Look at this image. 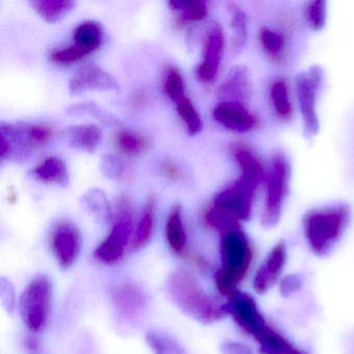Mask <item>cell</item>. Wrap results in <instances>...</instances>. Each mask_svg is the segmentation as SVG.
Here are the masks:
<instances>
[{
	"label": "cell",
	"mask_w": 354,
	"mask_h": 354,
	"mask_svg": "<svg viewBox=\"0 0 354 354\" xmlns=\"http://www.w3.org/2000/svg\"><path fill=\"white\" fill-rule=\"evenodd\" d=\"M227 306L229 315L258 343L263 354H306L266 322L250 294L235 292Z\"/></svg>",
	"instance_id": "1"
},
{
	"label": "cell",
	"mask_w": 354,
	"mask_h": 354,
	"mask_svg": "<svg viewBox=\"0 0 354 354\" xmlns=\"http://www.w3.org/2000/svg\"><path fill=\"white\" fill-rule=\"evenodd\" d=\"M167 291L184 314L203 324H211L229 315L227 304H219L205 291L194 274L184 269H177L169 274Z\"/></svg>",
	"instance_id": "2"
},
{
	"label": "cell",
	"mask_w": 354,
	"mask_h": 354,
	"mask_svg": "<svg viewBox=\"0 0 354 354\" xmlns=\"http://www.w3.org/2000/svg\"><path fill=\"white\" fill-rule=\"evenodd\" d=\"M351 219V208L337 204L314 209L302 219L304 237L310 250L319 257L326 256L345 233Z\"/></svg>",
	"instance_id": "3"
},
{
	"label": "cell",
	"mask_w": 354,
	"mask_h": 354,
	"mask_svg": "<svg viewBox=\"0 0 354 354\" xmlns=\"http://www.w3.org/2000/svg\"><path fill=\"white\" fill-rule=\"evenodd\" d=\"M252 248L240 227L221 234V268L215 273V286L219 293L231 297L246 277L252 262Z\"/></svg>",
	"instance_id": "4"
},
{
	"label": "cell",
	"mask_w": 354,
	"mask_h": 354,
	"mask_svg": "<svg viewBox=\"0 0 354 354\" xmlns=\"http://www.w3.org/2000/svg\"><path fill=\"white\" fill-rule=\"evenodd\" d=\"M291 181V165L283 153L273 155L267 176L266 198L261 223L270 229L281 219Z\"/></svg>",
	"instance_id": "5"
},
{
	"label": "cell",
	"mask_w": 354,
	"mask_h": 354,
	"mask_svg": "<svg viewBox=\"0 0 354 354\" xmlns=\"http://www.w3.org/2000/svg\"><path fill=\"white\" fill-rule=\"evenodd\" d=\"M133 214L129 198L121 196L117 205L111 233L97 246L94 258L106 265H115L123 259L126 248L133 239Z\"/></svg>",
	"instance_id": "6"
},
{
	"label": "cell",
	"mask_w": 354,
	"mask_h": 354,
	"mask_svg": "<svg viewBox=\"0 0 354 354\" xmlns=\"http://www.w3.org/2000/svg\"><path fill=\"white\" fill-rule=\"evenodd\" d=\"M53 301V283L48 277L37 275L26 286L19 301L20 315L32 333H40L46 327Z\"/></svg>",
	"instance_id": "7"
},
{
	"label": "cell",
	"mask_w": 354,
	"mask_h": 354,
	"mask_svg": "<svg viewBox=\"0 0 354 354\" xmlns=\"http://www.w3.org/2000/svg\"><path fill=\"white\" fill-rule=\"evenodd\" d=\"M322 82L323 71L319 66H312L295 78L296 95L306 138H314L320 130L317 98Z\"/></svg>",
	"instance_id": "8"
},
{
	"label": "cell",
	"mask_w": 354,
	"mask_h": 354,
	"mask_svg": "<svg viewBox=\"0 0 354 354\" xmlns=\"http://www.w3.org/2000/svg\"><path fill=\"white\" fill-rule=\"evenodd\" d=\"M256 189L239 177L215 196L212 206L239 223L248 221L252 217Z\"/></svg>",
	"instance_id": "9"
},
{
	"label": "cell",
	"mask_w": 354,
	"mask_h": 354,
	"mask_svg": "<svg viewBox=\"0 0 354 354\" xmlns=\"http://www.w3.org/2000/svg\"><path fill=\"white\" fill-rule=\"evenodd\" d=\"M1 138V158L3 160H26L36 145L30 136L28 124H3L0 127Z\"/></svg>",
	"instance_id": "10"
},
{
	"label": "cell",
	"mask_w": 354,
	"mask_h": 354,
	"mask_svg": "<svg viewBox=\"0 0 354 354\" xmlns=\"http://www.w3.org/2000/svg\"><path fill=\"white\" fill-rule=\"evenodd\" d=\"M225 49V36L223 28L216 22H212L205 36L203 61L196 67V73L202 82H212L218 73L219 66Z\"/></svg>",
	"instance_id": "11"
},
{
	"label": "cell",
	"mask_w": 354,
	"mask_h": 354,
	"mask_svg": "<svg viewBox=\"0 0 354 354\" xmlns=\"http://www.w3.org/2000/svg\"><path fill=\"white\" fill-rule=\"evenodd\" d=\"M51 248L62 268L71 267L77 260L82 250V235L73 223H57L51 236Z\"/></svg>",
	"instance_id": "12"
},
{
	"label": "cell",
	"mask_w": 354,
	"mask_h": 354,
	"mask_svg": "<svg viewBox=\"0 0 354 354\" xmlns=\"http://www.w3.org/2000/svg\"><path fill=\"white\" fill-rule=\"evenodd\" d=\"M69 91L72 95H80L88 91H113L119 92L120 86L117 80L106 71L88 64L80 68L69 82Z\"/></svg>",
	"instance_id": "13"
},
{
	"label": "cell",
	"mask_w": 354,
	"mask_h": 354,
	"mask_svg": "<svg viewBox=\"0 0 354 354\" xmlns=\"http://www.w3.org/2000/svg\"><path fill=\"white\" fill-rule=\"evenodd\" d=\"M287 246L283 241L273 246L254 275V285L257 293L264 294L277 285L287 263Z\"/></svg>",
	"instance_id": "14"
},
{
	"label": "cell",
	"mask_w": 354,
	"mask_h": 354,
	"mask_svg": "<svg viewBox=\"0 0 354 354\" xmlns=\"http://www.w3.org/2000/svg\"><path fill=\"white\" fill-rule=\"evenodd\" d=\"M213 118L223 127L237 133L250 131L254 126V115L241 103H219L213 111Z\"/></svg>",
	"instance_id": "15"
},
{
	"label": "cell",
	"mask_w": 354,
	"mask_h": 354,
	"mask_svg": "<svg viewBox=\"0 0 354 354\" xmlns=\"http://www.w3.org/2000/svg\"><path fill=\"white\" fill-rule=\"evenodd\" d=\"M113 306L126 317H136L147 304V296L136 283H124L117 286L111 294Z\"/></svg>",
	"instance_id": "16"
},
{
	"label": "cell",
	"mask_w": 354,
	"mask_h": 354,
	"mask_svg": "<svg viewBox=\"0 0 354 354\" xmlns=\"http://www.w3.org/2000/svg\"><path fill=\"white\" fill-rule=\"evenodd\" d=\"M250 92V78L248 69L243 66H236L227 73L219 88L218 95L223 102H240Z\"/></svg>",
	"instance_id": "17"
},
{
	"label": "cell",
	"mask_w": 354,
	"mask_h": 354,
	"mask_svg": "<svg viewBox=\"0 0 354 354\" xmlns=\"http://www.w3.org/2000/svg\"><path fill=\"white\" fill-rule=\"evenodd\" d=\"M66 138L72 148L94 153L102 140V130L96 125L72 126L66 130Z\"/></svg>",
	"instance_id": "18"
},
{
	"label": "cell",
	"mask_w": 354,
	"mask_h": 354,
	"mask_svg": "<svg viewBox=\"0 0 354 354\" xmlns=\"http://www.w3.org/2000/svg\"><path fill=\"white\" fill-rule=\"evenodd\" d=\"M233 155L241 171L240 178L258 188L264 178V169L260 161L252 154V151L243 146L234 147Z\"/></svg>",
	"instance_id": "19"
},
{
	"label": "cell",
	"mask_w": 354,
	"mask_h": 354,
	"mask_svg": "<svg viewBox=\"0 0 354 354\" xmlns=\"http://www.w3.org/2000/svg\"><path fill=\"white\" fill-rule=\"evenodd\" d=\"M102 26L96 21H86L80 24L74 32V46L84 55H91L102 44Z\"/></svg>",
	"instance_id": "20"
},
{
	"label": "cell",
	"mask_w": 354,
	"mask_h": 354,
	"mask_svg": "<svg viewBox=\"0 0 354 354\" xmlns=\"http://www.w3.org/2000/svg\"><path fill=\"white\" fill-rule=\"evenodd\" d=\"M32 175L39 181L66 187L69 184L67 167L62 159L48 157L32 169Z\"/></svg>",
	"instance_id": "21"
},
{
	"label": "cell",
	"mask_w": 354,
	"mask_h": 354,
	"mask_svg": "<svg viewBox=\"0 0 354 354\" xmlns=\"http://www.w3.org/2000/svg\"><path fill=\"white\" fill-rule=\"evenodd\" d=\"M165 238L169 248L176 254H182L185 252L187 236L182 221L181 208L178 205L171 209L167 217Z\"/></svg>",
	"instance_id": "22"
},
{
	"label": "cell",
	"mask_w": 354,
	"mask_h": 354,
	"mask_svg": "<svg viewBox=\"0 0 354 354\" xmlns=\"http://www.w3.org/2000/svg\"><path fill=\"white\" fill-rule=\"evenodd\" d=\"M155 200L153 198H149L145 205L142 216L138 221V227L134 232L133 239H132V248L138 250L145 248L150 242L155 230Z\"/></svg>",
	"instance_id": "23"
},
{
	"label": "cell",
	"mask_w": 354,
	"mask_h": 354,
	"mask_svg": "<svg viewBox=\"0 0 354 354\" xmlns=\"http://www.w3.org/2000/svg\"><path fill=\"white\" fill-rule=\"evenodd\" d=\"M32 6L48 24H57L73 10L75 3L69 0H35Z\"/></svg>",
	"instance_id": "24"
},
{
	"label": "cell",
	"mask_w": 354,
	"mask_h": 354,
	"mask_svg": "<svg viewBox=\"0 0 354 354\" xmlns=\"http://www.w3.org/2000/svg\"><path fill=\"white\" fill-rule=\"evenodd\" d=\"M66 113L70 115H88L106 126H118L121 124L118 118L111 115L109 111H105L103 107L97 105L96 103H77V104H73L68 107Z\"/></svg>",
	"instance_id": "25"
},
{
	"label": "cell",
	"mask_w": 354,
	"mask_h": 354,
	"mask_svg": "<svg viewBox=\"0 0 354 354\" xmlns=\"http://www.w3.org/2000/svg\"><path fill=\"white\" fill-rule=\"evenodd\" d=\"M146 339L154 354H186L183 346L165 333L151 330L147 333Z\"/></svg>",
	"instance_id": "26"
},
{
	"label": "cell",
	"mask_w": 354,
	"mask_h": 354,
	"mask_svg": "<svg viewBox=\"0 0 354 354\" xmlns=\"http://www.w3.org/2000/svg\"><path fill=\"white\" fill-rule=\"evenodd\" d=\"M175 103L177 105L178 113L185 124L188 133L190 136H196V134L201 133L204 124L201 119L200 113L196 111V107L192 104V100L185 95Z\"/></svg>",
	"instance_id": "27"
},
{
	"label": "cell",
	"mask_w": 354,
	"mask_h": 354,
	"mask_svg": "<svg viewBox=\"0 0 354 354\" xmlns=\"http://www.w3.org/2000/svg\"><path fill=\"white\" fill-rule=\"evenodd\" d=\"M169 5L174 11L179 12L183 21H200V20L204 19L208 13L205 1L171 0Z\"/></svg>",
	"instance_id": "28"
},
{
	"label": "cell",
	"mask_w": 354,
	"mask_h": 354,
	"mask_svg": "<svg viewBox=\"0 0 354 354\" xmlns=\"http://www.w3.org/2000/svg\"><path fill=\"white\" fill-rule=\"evenodd\" d=\"M230 14H231V26L234 32V46L236 50L243 48L248 40V21L246 15L237 5L229 3Z\"/></svg>",
	"instance_id": "29"
},
{
	"label": "cell",
	"mask_w": 354,
	"mask_h": 354,
	"mask_svg": "<svg viewBox=\"0 0 354 354\" xmlns=\"http://www.w3.org/2000/svg\"><path fill=\"white\" fill-rule=\"evenodd\" d=\"M270 96L277 115L283 119L289 118L292 113V105L290 102L287 86L283 80L273 82L270 88Z\"/></svg>",
	"instance_id": "30"
},
{
	"label": "cell",
	"mask_w": 354,
	"mask_h": 354,
	"mask_svg": "<svg viewBox=\"0 0 354 354\" xmlns=\"http://www.w3.org/2000/svg\"><path fill=\"white\" fill-rule=\"evenodd\" d=\"M306 18L308 26L315 32H321L326 26L327 3L323 0H315L308 3Z\"/></svg>",
	"instance_id": "31"
},
{
	"label": "cell",
	"mask_w": 354,
	"mask_h": 354,
	"mask_svg": "<svg viewBox=\"0 0 354 354\" xmlns=\"http://www.w3.org/2000/svg\"><path fill=\"white\" fill-rule=\"evenodd\" d=\"M165 93L174 103L185 96V84L181 73L176 68H169L165 75Z\"/></svg>",
	"instance_id": "32"
},
{
	"label": "cell",
	"mask_w": 354,
	"mask_h": 354,
	"mask_svg": "<svg viewBox=\"0 0 354 354\" xmlns=\"http://www.w3.org/2000/svg\"><path fill=\"white\" fill-rule=\"evenodd\" d=\"M117 144L118 148L125 154L136 155L144 150L147 142L134 132L121 131L118 134Z\"/></svg>",
	"instance_id": "33"
},
{
	"label": "cell",
	"mask_w": 354,
	"mask_h": 354,
	"mask_svg": "<svg viewBox=\"0 0 354 354\" xmlns=\"http://www.w3.org/2000/svg\"><path fill=\"white\" fill-rule=\"evenodd\" d=\"M260 40L263 48L271 57H277L285 48V40L283 36L268 28H263L261 30Z\"/></svg>",
	"instance_id": "34"
},
{
	"label": "cell",
	"mask_w": 354,
	"mask_h": 354,
	"mask_svg": "<svg viewBox=\"0 0 354 354\" xmlns=\"http://www.w3.org/2000/svg\"><path fill=\"white\" fill-rule=\"evenodd\" d=\"M101 171L105 177L113 180H120L124 177L125 165L119 157L107 155L101 162Z\"/></svg>",
	"instance_id": "35"
},
{
	"label": "cell",
	"mask_w": 354,
	"mask_h": 354,
	"mask_svg": "<svg viewBox=\"0 0 354 354\" xmlns=\"http://www.w3.org/2000/svg\"><path fill=\"white\" fill-rule=\"evenodd\" d=\"M84 203L91 208V210L97 211L99 213H109L111 216L106 196L102 190L93 189L86 192L84 196Z\"/></svg>",
	"instance_id": "36"
},
{
	"label": "cell",
	"mask_w": 354,
	"mask_h": 354,
	"mask_svg": "<svg viewBox=\"0 0 354 354\" xmlns=\"http://www.w3.org/2000/svg\"><path fill=\"white\" fill-rule=\"evenodd\" d=\"M51 59L59 65H70L84 59V55L74 45L67 48L57 49L50 55Z\"/></svg>",
	"instance_id": "37"
},
{
	"label": "cell",
	"mask_w": 354,
	"mask_h": 354,
	"mask_svg": "<svg viewBox=\"0 0 354 354\" xmlns=\"http://www.w3.org/2000/svg\"><path fill=\"white\" fill-rule=\"evenodd\" d=\"M30 136L36 147L47 144L53 138V129L49 126L42 124L30 125Z\"/></svg>",
	"instance_id": "38"
},
{
	"label": "cell",
	"mask_w": 354,
	"mask_h": 354,
	"mask_svg": "<svg viewBox=\"0 0 354 354\" xmlns=\"http://www.w3.org/2000/svg\"><path fill=\"white\" fill-rule=\"evenodd\" d=\"M0 297L6 308L12 312L15 306V293H14L13 286L5 277H3L0 281Z\"/></svg>",
	"instance_id": "39"
},
{
	"label": "cell",
	"mask_w": 354,
	"mask_h": 354,
	"mask_svg": "<svg viewBox=\"0 0 354 354\" xmlns=\"http://www.w3.org/2000/svg\"><path fill=\"white\" fill-rule=\"evenodd\" d=\"M302 281L298 275L292 274L281 281V291L283 295L296 293L301 288Z\"/></svg>",
	"instance_id": "40"
},
{
	"label": "cell",
	"mask_w": 354,
	"mask_h": 354,
	"mask_svg": "<svg viewBox=\"0 0 354 354\" xmlns=\"http://www.w3.org/2000/svg\"><path fill=\"white\" fill-rule=\"evenodd\" d=\"M223 354H252L250 348L238 342L225 341L221 345Z\"/></svg>",
	"instance_id": "41"
},
{
	"label": "cell",
	"mask_w": 354,
	"mask_h": 354,
	"mask_svg": "<svg viewBox=\"0 0 354 354\" xmlns=\"http://www.w3.org/2000/svg\"><path fill=\"white\" fill-rule=\"evenodd\" d=\"M165 169L167 177L171 178V179H176V178L179 176V169H178V167H176V165H165Z\"/></svg>",
	"instance_id": "42"
},
{
	"label": "cell",
	"mask_w": 354,
	"mask_h": 354,
	"mask_svg": "<svg viewBox=\"0 0 354 354\" xmlns=\"http://www.w3.org/2000/svg\"><path fill=\"white\" fill-rule=\"evenodd\" d=\"M26 347H28V349L32 350V351H35V350L38 349V341H37L35 337H28V339H26Z\"/></svg>",
	"instance_id": "43"
}]
</instances>
